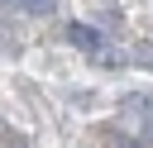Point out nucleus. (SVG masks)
I'll return each instance as SVG.
<instances>
[{"label": "nucleus", "instance_id": "f257e3e1", "mask_svg": "<svg viewBox=\"0 0 153 148\" xmlns=\"http://www.w3.org/2000/svg\"><path fill=\"white\" fill-rule=\"evenodd\" d=\"M67 38H72L81 53H100V33H96L91 24H67Z\"/></svg>", "mask_w": 153, "mask_h": 148}, {"label": "nucleus", "instance_id": "f03ea898", "mask_svg": "<svg viewBox=\"0 0 153 148\" xmlns=\"http://www.w3.org/2000/svg\"><path fill=\"white\" fill-rule=\"evenodd\" d=\"M24 10H29V14H53L57 0H24Z\"/></svg>", "mask_w": 153, "mask_h": 148}, {"label": "nucleus", "instance_id": "7ed1b4c3", "mask_svg": "<svg viewBox=\"0 0 153 148\" xmlns=\"http://www.w3.org/2000/svg\"><path fill=\"white\" fill-rule=\"evenodd\" d=\"M134 57H139V62H148V67H153V48H134Z\"/></svg>", "mask_w": 153, "mask_h": 148}, {"label": "nucleus", "instance_id": "20e7f679", "mask_svg": "<svg viewBox=\"0 0 153 148\" xmlns=\"http://www.w3.org/2000/svg\"><path fill=\"white\" fill-rule=\"evenodd\" d=\"M143 134H148V138H153V115H148V129H143Z\"/></svg>", "mask_w": 153, "mask_h": 148}]
</instances>
